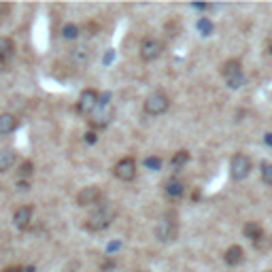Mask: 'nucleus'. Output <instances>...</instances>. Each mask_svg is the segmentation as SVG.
I'll list each match as a JSON object with an SVG mask.
<instances>
[{"label":"nucleus","instance_id":"f257e3e1","mask_svg":"<svg viewBox=\"0 0 272 272\" xmlns=\"http://www.w3.org/2000/svg\"><path fill=\"white\" fill-rule=\"evenodd\" d=\"M113 219H115V211H113V206L102 204L90 215L85 225H88V230H92V232H100V230H107Z\"/></svg>","mask_w":272,"mask_h":272},{"label":"nucleus","instance_id":"f03ea898","mask_svg":"<svg viewBox=\"0 0 272 272\" xmlns=\"http://www.w3.org/2000/svg\"><path fill=\"white\" fill-rule=\"evenodd\" d=\"M111 119H113V107H111V102H107V96H104L90 115V125L92 128H107L111 123Z\"/></svg>","mask_w":272,"mask_h":272},{"label":"nucleus","instance_id":"7ed1b4c3","mask_svg":"<svg viewBox=\"0 0 272 272\" xmlns=\"http://www.w3.org/2000/svg\"><path fill=\"white\" fill-rule=\"evenodd\" d=\"M221 75H223V79L227 81V85H230L232 90L240 88V85L245 83V77H242V66H240L238 60H227L223 64V68H221Z\"/></svg>","mask_w":272,"mask_h":272},{"label":"nucleus","instance_id":"20e7f679","mask_svg":"<svg viewBox=\"0 0 272 272\" xmlns=\"http://www.w3.org/2000/svg\"><path fill=\"white\" fill-rule=\"evenodd\" d=\"M170 109V98L164 92H153L145 98V111L149 115H162Z\"/></svg>","mask_w":272,"mask_h":272},{"label":"nucleus","instance_id":"39448f33","mask_svg":"<svg viewBox=\"0 0 272 272\" xmlns=\"http://www.w3.org/2000/svg\"><path fill=\"white\" fill-rule=\"evenodd\" d=\"M162 51H164V43L160 38L149 36V38H145V40L140 43V58L145 60V62L157 60L162 55Z\"/></svg>","mask_w":272,"mask_h":272},{"label":"nucleus","instance_id":"423d86ee","mask_svg":"<svg viewBox=\"0 0 272 272\" xmlns=\"http://www.w3.org/2000/svg\"><path fill=\"white\" fill-rule=\"evenodd\" d=\"M100 104V96L96 90H85L79 96V102H77V113L79 115H92L94 109Z\"/></svg>","mask_w":272,"mask_h":272},{"label":"nucleus","instance_id":"0eeeda50","mask_svg":"<svg viewBox=\"0 0 272 272\" xmlns=\"http://www.w3.org/2000/svg\"><path fill=\"white\" fill-rule=\"evenodd\" d=\"M230 170H232V177L236 181H242L249 173H251V160L245 155V153H236L232 157V164H230Z\"/></svg>","mask_w":272,"mask_h":272},{"label":"nucleus","instance_id":"6e6552de","mask_svg":"<svg viewBox=\"0 0 272 272\" xmlns=\"http://www.w3.org/2000/svg\"><path fill=\"white\" fill-rule=\"evenodd\" d=\"M113 173H115V177L119 181H132L136 177V162L132 160V157H123V160H119L115 164Z\"/></svg>","mask_w":272,"mask_h":272},{"label":"nucleus","instance_id":"1a4fd4ad","mask_svg":"<svg viewBox=\"0 0 272 272\" xmlns=\"http://www.w3.org/2000/svg\"><path fill=\"white\" fill-rule=\"evenodd\" d=\"M100 200H102V192H100L96 185H92V187H85L77 194V204L79 206H94L98 204Z\"/></svg>","mask_w":272,"mask_h":272},{"label":"nucleus","instance_id":"9d476101","mask_svg":"<svg viewBox=\"0 0 272 272\" xmlns=\"http://www.w3.org/2000/svg\"><path fill=\"white\" fill-rule=\"evenodd\" d=\"M155 236L160 238L162 242H168V240H175L177 238V221L173 219H162L155 227Z\"/></svg>","mask_w":272,"mask_h":272},{"label":"nucleus","instance_id":"9b49d317","mask_svg":"<svg viewBox=\"0 0 272 272\" xmlns=\"http://www.w3.org/2000/svg\"><path fill=\"white\" fill-rule=\"evenodd\" d=\"M32 213H34V208H32L30 204L19 206V208L15 211V215H13V221H15V225L19 227V230H26V227L30 225V221H32Z\"/></svg>","mask_w":272,"mask_h":272},{"label":"nucleus","instance_id":"f8f14e48","mask_svg":"<svg viewBox=\"0 0 272 272\" xmlns=\"http://www.w3.org/2000/svg\"><path fill=\"white\" fill-rule=\"evenodd\" d=\"M13 55H15V43L7 36H0V66L9 64Z\"/></svg>","mask_w":272,"mask_h":272},{"label":"nucleus","instance_id":"ddd939ff","mask_svg":"<svg viewBox=\"0 0 272 272\" xmlns=\"http://www.w3.org/2000/svg\"><path fill=\"white\" fill-rule=\"evenodd\" d=\"M223 260L227 266H238V264H242V260H245V251H242V247L234 245L223 253Z\"/></svg>","mask_w":272,"mask_h":272},{"label":"nucleus","instance_id":"4468645a","mask_svg":"<svg viewBox=\"0 0 272 272\" xmlns=\"http://www.w3.org/2000/svg\"><path fill=\"white\" fill-rule=\"evenodd\" d=\"M15 128H17L15 115H11V113H3L0 115V136H9L11 132H15Z\"/></svg>","mask_w":272,"mask_h":272},{"label":"nucleus","instance_id":"2eb2a0df","mask_svg":"<svg viewBox=\"0 0 272 272\" xmlns=\"http://www.w3.org/2000/svg\"><path fill=\"white\" fill-rule=\"evenodd\" d=\"M90 58H92V51H90V47H85V45H77L73 51H70V60H73L75 64H79V66L88 64Z\"/></svg>","mask_w":272,"mask_h":272},{"label":"nucleus","instance_id":"dca6fc26","mask_svg":"<svg viewBox=\"0 0 272 272\" xmlns=\"http://www.w3.org/2000/svg\"><path fill=\"white\" fill-rule=\"evenodd\" d=\"M17 162V153L11 151V149H5L0 151V173H9V170L15 166Z\"/></svg>","mask_w":272,"mask_h":272},{"label":"nucleus","instance_id":"f3484780","mask_svg":"<svg viewBox=\"0 0 272 272\" xmlns=\"http://www.w3.org/2000/svg\"><path fill=\"white\" fill-rule=\"evenodd\" d=\"M242 232H245V236H247L249 240H253V242H260L262 238H266V236H264V230H262V225H260V223H255V221L245 223Z\"/></svg>","mask_w":272,"mask_h":272},{"label":"nucleus","instance_id":"a211bd4d","mask_svg":"<svg viewBox=\"0 0 272 272\" xmlns=\"http://www.w3.org/2000/svg\"><path fill=\"white\" fill-rule=\"evenodd\" d=\"M185 194V183L181 179H170L166 183V196L168 198H181Z\"/></svg>","mask_w":272,"mask_h":272},{"label":"nucleus","instance_id":"6ab92c4d","mask_svg":"<svg viewBox=\"0 0 272 272\" xmlns=\"http://www.w3.org/2000/svg\"><path fill=\"white\" fill-rule=\"evenodd\" d=\"M187 162H190V153L185 151V149L177 151V153L173 155V160H170V164H173L175 168H179V166H183V164H187Z\"/></svg>","mask_w":272,"mask_h":272},{"label":"nucleus","instance_id":"aec40b11","mask_svg":"<svg viewBox=\"0 0 272 272\" xmlns=\"http://www.w3.org/2000/svg\"><path fill=\"white\" fill-rule=\"evenodd\" d=\"M62 36H64L66 40H75V38L79 36V28H77L75 24H66V26L62 28Z\"/></svg>","mask_w":272,"mask_h":272},{"label":"nucleus","instance_id":"412c9836","mask_svg":"<svg viewBox=\"0 0 272 272\" xmlns=\"http://www.w3.org/2000/svg\"><path fill=\"white\" fill-rule=\"evenodd\" d=\"M32 173H34V164H32V162H24V164L19 166V170H17V175H19L22 179L32 177Z\"/></svg>","mask_w":272,"mask_h":272},{"label":"nucleus","instance_id":"4be33fe9","mask_svg":"<svg viewBox=\"0 0 272 272\" xmlns=\"http://www.w3.org/2000/svg\"><path fill=\"white\" fill-rule=\"evenodd\" d=\"M198 30L202 32L204 36H208V34L213 32V24H211V19H206V17L200 19V22H198Z\"/></svg>","mask_w":272,"mask_h":272},{"label":"nucleus","instance_id":"5701e85b","mask_svg":"<svg viewBox=\"0 0 272 272\" xmlns=\"http://www.w3.org/2000/svg\"><path fill=\"white\" fill-rule=\"evenodd\" d=\"M262 181L268 183V185H272V164H266L262 168Z\"/></svg>","mask_w":272,"mask_h":272},{"label":"nucleus","instance_id":"b1692460","mask_svg":"<svg viewBox=\"0 0 272 272\" xmlns=\"http://www.w3.org/2000/svg\"><path fill=\"white\" fill-rule=\"evenodd\" d=\"M145 166L151 168V170H160L162 160H160V157H147V160H145Z\"/></svg>","mask_w":272,"mask_h":272},{"label":"nucleus","instance_id":"393cba45","mask_svg":"<svg viewBox=\"0 0 272 272\" xmlns=\"http://www.w3.org/2000/svg\"><path fill=\"white\" fill-rule=\"evenodd\" d=\"M9 13H11V5H7V3L0 5V24H5V22H7Z\"/></svg>","mask_w":272,"mask_h":272},{"label":"nucleus","instance_id":"a878e982","mask_svg":"<svg viewBox=\"0 0 272 272\" xmlns=\"http://www.w3.org/2000/svg\"><path fill=\"white\" fill-rule=\"evenodd\" d=\"M85 142L94 145V142H96V132H88V134H85Z\"/></svg>","mask_w":272,"mask_h":272},{"label":"nucleus","instance_id":"bb28decb","mask_svg":"<svg viewBox=\"0 0 272 272\" xmlns=\"http://www.w3.org/2000/svg\"><path fill=\"white\" fill-rule=\"evenodd\" d=\"M3 272H24V268H19V266H11V268H5Z\"/></svg>","mask_w":272,"mask_h":272},{"label":"nucleus","instance_id":"cd10ccee","mask_svg":"<svg viewBox=\"0 0 272 272\" xmlns=\"http://www.w3.org/2000/svg\"><path fill=\"white\" fill-rule=\"evenodd\" d=\"M266 145H272V134H266Z\"/></svg>","mask_w":272,"mask_h":272},{"label":"nucleus","instance_id":"c85d7f7f","mask_svg":"<svg viewBox=\"0 0 272 272\" xmlns=\"http://www.w3.org/2000/svg\"><path fill=\"white\" fill-rule=\"evenodd\" d=\"M270 53H272V43H270Z\"/></svg>","mask_w":272,"mask_h":272},{"label":"nucleus","instance_id":"c756f323","mask_svg":"<svg viewBox=\"0 0 272 272\" xmlns=\"http://www.w3.org/2000/svg\"><path fill=\"white\" fill-rule=\"evenodd\" d=\"M140 272H147V270H140Z\"/></svg>","mask_w":272,"mask_h":272}]
</instances>
